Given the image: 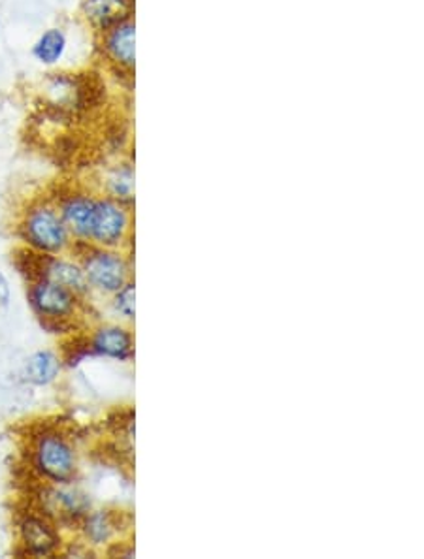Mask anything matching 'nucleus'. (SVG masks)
Wrapping results in <instances>:
<instances>
[{
  "mask_svg": "<svg viewBox=\"0 0 424 559\" xmlns=\"http://www.w3.org/2000/svg\"><path fill=\"white\" fill-rule=\"evenodd\" d=\"M27 467L36 483L67 485L80 480L82 452L74 437L59 424H44L27 437Z\"/></svg>",
  "mask_w": 424,
  "mask_h": 559,
  "instance_id": "obj_1",
  "label": "nucleus"
},
{
  "mask_svg": "<svg viewBox=\"0 0 424 559\" xmlns=\"http://www.w3.org/2000/svg\"><path fill=\"white\" fill-rule=\"evenodd\" d=\"M14 233L20 247L33 253L69 254L74 247V239L51 194H40L21 205Z\"/></svg>",
  "mask_w": 424,
  "mask_h": 559,
  "instance_id": "obj_2",
  "label": "nucleus"
},
{
  "mask_svg": "<svg viewBox=\"0 0 424 559\" xmlns=\"http://www.w3.org/2000/svg\"><path fill=\"white\" fill-rule=\"evenodd\" d=\"M25 296L31 311L40 322V326L54 335H74L80 330L85 309L90 301L83 300L69 288L57 285L54 281L36 277L25 281Z\"/></svg>",
  "mask_w": 424,
  "mask_h": 559,
  "instance_id": "obj_3",
  "label": "nucleus"
},
{
  "mask_svg": "<svg viewBox=\"0 0 424 559\" xmlns=\"http://www.w3.org/2000/svg\"><path fill=\"white\" fill-rule=\"evenodd\" d=\"M70 254H74L82 264L83 275L93 296L110 298L111 294L121 290L129 281H132V254L123 249L74 243Z\"/></svg>",
  "mask_w": 424,
  "mask_h": 559,
  "instance_id": "obj_4",
  "label": "nucleus"
},
{
  "mask_svg": "<svg viewBox=\"0 0 424 559\" xmlns=\"http://www.w3.org/2000/svg\"><path fill=\"white\" fill-rule=\"evenodd\" d=\"M14 530L17 554L23 558H57L67 543L61 525L33 506L15 514Z\"/></svg>",
  "mask_w": 424,
  "mask_h": 559,
  "instance_id": "obj_5",
  "label": "nucleus"
},
{
  "mask_svg": "<svg viewBox=\"0 0 424 559\" xmlns=\"http://www.w3.org/2000/svg\"><path fill=\"white\" fill-rule=\"evenodd\" d=\"M134 207L96 194L95 210L91 217L90 243L108 249H123L130 253L134 238ZM132 254V253H130Z\"/></svg>",
  "mask_w": 424,
  "mask_h": 559,
  "instance_id": "obj_6",
  "label": "nucleus"
},
{
  "mask_svg": "<svg viewBox=\"0 0 424 559\" xmlns=\"http://www.w3.org/2000/svg\"><path fill=\"white\" fill-rule=\"evenodd\" d=\"M38 485L33 507L61 525L64 532L75 530L80 520L95 507L90 491L83 490L80 480L67 485Z\"/></svg>",
  "mask_w": 424,
  "mask_h": 559,
  "instance_id": "obj_7",
  "label": "nucleus"
},
{
  "mask_svg": "<svg viewBox=\"0 0 424 559\" xmlns=\"http://www.w3.org/2000/svg\"><path fill=\"white\" fill-rule=\"evenodd\" d=\"M96 51L116 75L132 80L137 70V20L134 14L95 36Z\"/></svg>",
  "mask_w": 424,
  "mask_h": 559,
  "instance_id": "obj_8",
  "label": "nucleus"
},
{
  "mask_svg": "<svg viewBox=\"0 0 424 559\" xmlns=\"http://www.w3.org/2000/svg\"><path fill=\"white\" fill-rule=\"evenodd\" d=\"M56 200L62 221L69 228L74 243H90V226L95 210V187L87 185H61L56 191L49 192Z\"/></svg>",
  "mask_w": 424,
  "mask_h": 559,
  "instance_id": "obj_9",
  "label": "nucleus"
},
{
  "mask_svg": "<svg viewBox=\"0 0 424 559\" xmlns=\"http://www.w3.org/2000/svg\"><path fill=\"white\" fill-rule=\"evenodd\" d=\"M82 335L90 358H104L121 364L134 360L137 337L127 322H101Z\"/></svg>",
  "mask_w": 424,
  "mask_h": 559,
  "instance_id": "obj_10",
  "label": "nucleus"
},
{
  "mask_svg": "<svg viewBox=\"0 0 424 559\" xmlns=\"http://www.w3.org/2000/svg\"><path fill=\"white\" fill-rule=\"evenodd\" d=\"M125 512L110 507H93L75 525L74 535L93 552H108L117 540L125 539Z\"/></svg>",
  "mask_w": 424,
  "mask_h": 559,
  "instance_id": "obj_11",
  "label": "nucleus"
},
{
  "mask_svg": "<svg viewBox=\"0 0 424 559\" xmlns=\"http://www.w3.org/2000/svg\"><path fill=\"white\" fill-rule=\"evenodd\" d=\"M44 96L49 108L61 116L80 114L91 100V83L83 82L80 74H49L44 85Z\"/></svg>",
  "mask_w": 424,
  "mask_h": 559,
  "instance_id": "obj_12",
  "label": "nucleus"
},
{
  "mask_svg": "<svg viewBox=\"0 0 424 559\" xmlns=\"http://www.w3.org/2000/svg\"><path fill=\"white\" fill-rule=\"evenodd\" d=\"M96 191L108 197V199L121 202V204L134 207L137 202V171L134 163L127 160H117L110 164L101 176V183L95 187Z\"/></svg>",
  "mask_w": 424,
  "mask_h": 559,
  "instance_id": "obj_13",
  "label": "nucleus"
},
{
  "mask_svg": "<svg viewBox=\"0 0 424 559\" xmlns=\"http://www.w3.org/2000/svg\"><path fill=\"white\" fill-rule=\"evenodd\" d=\"M132 14L134 8L125 0H82L78 8V15L83 25L95 36L103 35L104 31Z\"/></svg>",
  "mask_w": 424,
  "mask_h": 559,
  "instance_id": "obj_14",
  "label": "nucleus"
},
{
  "mask_svg": "<svg viewBox=\"0 0 424 559\" xmlns=\"http://www.w3.org/2000/svg\"><path fill=\"white\" fill-rule=\"evenodd\" d=\"M64 360L59 350L54 348H38L28 355L23 366V377L31 386L36 389H49L61 379L64 371Z\"/></svg>",
  "mask_w": 424,
  "mask_h": 559,
  "instance_id": "obj_15",
  "label": "nucleus"
},
{
  "mask_svg": "<svg viewBox=\"0 0 424 559\" xmlns=\"http://www.w3.org/2000/svg\"><path fill=\"white\" fill-rule=\"evenodd\" d=\"M69 48L70 38L67 28L56 25L42 31L31 48V55L44 69H56L67 59Z\"/></svg>",
  "mask_w": 424,
  "mask_h": 559,
  "instance_id": "obj_16",
  "label": "nucleus"
},
{
  "mask_svg": "<svg viewBox=\"0 0 424 559\" xmlns=\"http://www.w3.org/2000/svg\"><path fill=\"white\" fill-rule=\"evenodd\" d=\"M110 311L117 321L132 324L137 321V285L129 281L121 290L110 296Z\"/></svg>",
  "mask_w": 424,
  "mask_h": 559,
  "instance_id": "obj_17",
  "label": "nucleus"
},
{
  "mask_svg": "<svg viewBox=\"0 0 424 559\" xmlns=\"http://www.w3.org/2000/svg\"><path fill=\"white\" fill-rule=\"evenodd\" d=\"M12 306V285L8 281L7 273L0 270V307L10 309Z\"/></svg>",
  "mask_w": 424,
  "mask_h": 559,
  "instance_id": "obj_18",
  "label": "nucleus"
},
{
  "mask_svg": "<svg viewBox=\"0 0 424 559\" xmlns=\"http://www.w3.org/2000/svg\"><path fill=\"white\" fill-rule=\"evenodd\" d=\"M125 2H127V4H130V7L132 8L137 7V0H125Z\"/></svg>",
  "mask_w": 424,
  "mask_h": 559,
  "instance_id": "obj_19",
  "label": "nucleus"
},
{
  "mask_svg": "<svg viewBox=\"0 0 424 559\" xmlns=\"http://www.w3.org/2000/svg\"><path fill=\"white\" fill-rule=\"evenodd\" d=\"M0 28H2V20H0Z\"/></svg>",
  "mask_w": 424,
  "mask_h": 559,
  "instance_id": "obj_20",
  "label": "nucleus"
}]
</instances>
